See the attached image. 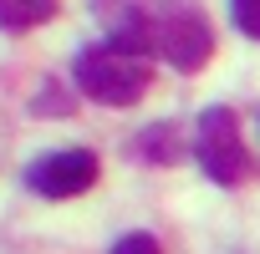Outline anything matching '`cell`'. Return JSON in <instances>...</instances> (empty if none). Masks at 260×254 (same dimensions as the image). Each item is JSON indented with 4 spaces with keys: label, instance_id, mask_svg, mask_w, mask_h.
Returning a JSON list of instances; mask_svg holds the SVG:
<instances>
[{
    "label": "cell",
    "instance_id": "cell-1",
    "mask_svg": "<svg viewBox=\"0 0 260 254\" xmlns=\"http://www.w3.org/2000/svg\"><path fill=\"white\" fill-rule=\"evenodd\" d=\"M92 6L107 21V41L148 61L164 56L179 71H199L214 56V31L199 0H92Z\"/></svg>",
    "mask_w": 260,
    "mask_h": 254
},
{
    "label": "cell",
    "instance_id": "cell-2",
    "mask_svg": "<svg viewBox=\"0 0 260 254\" xmlns=\"http://www.w3.org/2000/svg\"><path fill=\"white\" fill-rule=\"evenodd\" d=\"M72 76L102 107H138L143 92H148V81H153V66H148V56L127 51L117 41H97V46H82L77 51Z\"/></svg>",
    "mask_w": 260,
    "mask_h": 254
},
{
    "label": "cell",
    "instance_id": "cell-3",
    "mask_svg": "<svg viewBox=\"0 0 260 254\" xmlns=\"http://www.w3.org/2000/svg\"><path fill=\"white\" fill-rule=\"evenodd\" d=\"M194 158H199V168H204L214 183H224V188H235V183L250 178V148L240 143V117H235L230 107H209V112L194 122Z\"/></svg>",
    "mask_w": 260,
    "mask_h": 254
},
{
    "label": "cell",
    "instance_id": "cell-4",
    "mask_svg": "<svg viewBox=\"0 0 260 254\" xmlns=\"http://www.w3.org/2000/svg\"><path fill=\"white\" fill-rule=\"evenodd\" d=\"M26 183L41 198H82L97 183V153L92 148H56L26 168Z\"/></svg>",
    "mask_w": 260,
    "mask_h": 254
},
{
    "label": "cell",
    "instance_id": "cell-5",
    "mask_svg": "<svg viewBox=\"0 0 260 254\" xmlns=\"http://www.w3.org/2000/svg\"><path fill=\"white\" fill-rule=\"evenodd\" d=\"M51 16H56V0H0V31H11V36L36 31Z\"/></svg>",
    "mask_w": 260,
    "mask_h": 254
},
{
    "label": "cell",
    "instance_id": "cell-6",
    "mask_svg": "<svg viewBox=\"0 0 260 254\" xmlns=\"http://www.w3.org/2000/svg\"><path fill=\"white\" fill-rule=\"evenodd\" d=\"M174 138H179V127H174V122H164V127H148V133L138 138V158H153V163H179L184 153L174 148Z\"/></svg>",
    "mask_w": 260,
    "mask_h": 254
},
{
    "label": "cell",
    "instance_id": "cell-7",
    "mask_svg": "<svg viewBox=\"0 0 260 254\" xmlns=\"http://www.w3.org/2000/svg\"><path fill=\"white\" fill-rule=\"evenodd\" d=\"M230 21L240 26V36L260 41V0H230Z\"/></svg>",
    "mask_w": 260,
    "mask_h": 254
},
{
    "label": "cell",
    "instance_id": "cell-8",
    "mask_svg": "<svg viewBox=\"0 0 260 254\" xmlns=\"http://www.w3.org/2000/svg\"><path fill=\"white\" fill-rule=\"evenodd\" d=\"M112 254H164V249H158L153 234H122V239L112 244Z\"/></svg>",
    "mask_w": 260,
    "mask_h": 254
}]
</instances>
